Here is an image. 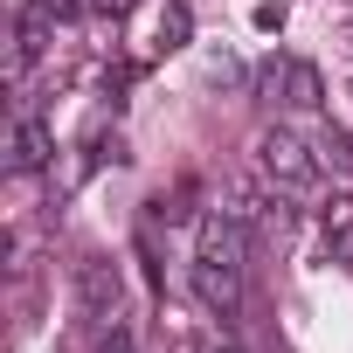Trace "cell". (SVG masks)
Returning a JSON list of instances; mask_svg holds the SVG:
<instances>
[{"mask_svg": "<svg viewBox=\"0 0 353 353\" xmlns=\"http://www.w3.org/2000/svg\"><path fill=\"white\" fill-rule=\"evenodd\" d=\"M256 166L270 173L277 188H291V194H298V188H312V181H319V145H312V139H298V132H284V125H263V132H256Z\"/></svg>", "mask_w": 353, "mask_h": 353, "instance_id": "cell-1", "label": "cell"}, {"mask_svg": "<svg viewBox=\"0 0 353 353\" xmlns=\"http://www.w3.org/2000/svg\"><path fill=\"white\" fill-rule=\"evenodd\" d=\"M77 305H83L90 325L125 319V277H118L111 256H77Z\"/></svg>", "mask_w": 353, "mask_h": 353, "instance_id": "cell-2", "label": "cell"}, {"mask_svg": "<svg viewBox=\"0 0 353 353\" xmlns=\"http://www.w3.org/2000/svg\"><path fill=\"white\" fill-rule=\"evenodd\" d=\"M0 152H8L0 166H8L14 181H28V173H42V166L56 159V132H49L35 111H8V145H0Z\"/></svg>", "mask_w": 353, "mask_h": 353, "instance_id": "cell-3", "label": "cell"}, {"mask_svg": "<svg viewBox=\"0 0 353 353\" xmlns=\"http://www.w3.org/2000/svg\"><path fill=\"white\" fill-rule=\"evenodd\" d=\"M194 298H201L215 319H236V312H243V270H229V263H201V256H194Z\"/></svg>", "mask_w": 353, "mask_h": 353, "instance_id": "cell-4", "label": "cell"}, {"mask_svg": "<svg viewBox=\"0 0 353 353\" xmlns=\"http://www.w3.org/2000/svg\"><path fill=\"white\" fill-rule=\"evenodd\" d=\"M284 104H291V111H319V104H325L319 70H312V63H298V56H284Z\"/></svg>", "mask_w": 353, "mask_h": 353, "instance_id": "cell-5", "label": "cell"}, {"mask_svg": "<svg viewBox=\"0 0 353 353\" xmlns=\"http://www.w3.org/2000/svg\"><path fill=\"white\" fill-rule=\"evenodd\" d=\"M325 236H332L339 256H353V194H332L325 201Z\"/></svg>", "mask_w": 353, "mask_h": 353, "instance_id": "cell-6", "label": "cell"}, {"mask_svg": "<svg viewBox=\"0 0 353 353\" xmlns=\"http://www.w3.org/2000/svg\"><path fill=\"white\" fill-rule=\"evenodd\" d=\"M312 145H319V166H332V173H353V139H346L339 125H332V132H319Z\"/></svg>", "mask_w": 353, "mask_h": 353, "instance_id": "cell-7", "label": "cell"}, {"mask_svg": "<svg viewBox=\"0 0 353 353\" xmlns=\"http://www.w3.org/2000/svg\"><path fill=\"white\" fill-rule=\"evenodd\" d=\"M181 42H188V8L166 0V8H159V49H181Z\"/></svg>", "mask_w": 353, "mask_h": 353, "instance_id": "cell-8", "label": "cell"}, {"mask_svg": "<svg viewBox=\"0 0 353 353\" xmlns=\"http://www.w3.org/2000/svg\"><path fill=\"white\" fill-rule=\"evenodd\" d=\"M97 353H139V339H132V325H125V319H111V325H97Z\"/></svg>", "mask_w": 353, "mask_h": 353, "instance_id": "cell-9", "label": "cell"}, {"mask_svg": "<svg viewBox=\"0 0 353 353\" xmlns=\"http://www.w3.org/2000/svg\"><path fill=\"white\" fill-rule=\"evenodd\" d=\"M256 90H263L270 104H284V63H263V70H256Z\"/></svg>", "mask_w": 353, "mask_h": 353, "instance_id": "cell-10", "label": "cell"}, {"mask_svg": "<svg viewBox=\"0 0 353 353\" xmlns=\"http://www.w3.org/2000/svg\"><path fill=\"white\" fill-rule=\"evenodd\" d=\"M256 28H263V35H277V28H284V8H277V0H263V8H256Z\"/></svg>", "mask_w": 353, "mask_h": 353, "instance_id": "cell-11", "label": "cell"}, {"mask_svg": "<svg viewBox=\"0 0 353 353\" xmlns=\"http://www.w3.org/2000/svg\"><path fill=\"white\" fill-rule=\"evenodd\" d=\"M90 8H97V14H111V21H118V14H125V8H132V0H90Z\"/></svg>", "mask_w": 353, "mask_h": 353, "instance_id": "cell-12", "label": "cell"}, {"mask_svg": "<svg viewBox=\"0 0 353 353\" xmlns=\"http://www.w3.org/2000/svg\"><path fill=\"white\" fill-rule=\"evenodd\" d=\"M42 8H49L56 21H70V14H77V0H42Z\"/></svg>", "mask_w": 353, "mask_h": 353, "instance_id": "cell-13", "label": "cell"}, {"mask_svg": "<svg viewBox=\"0 0 353 353\" xmlns=\"http://www.w3.org/2000/svg\"><path fill=\"white\" fill-rule=\"evenodd\" d=\"M222 353H243V346H222Z\"/></svg>", "mask_w": 353, "mask_h": 353, "instance_id": "cell-14", "label": "cell"}]
</instances>
